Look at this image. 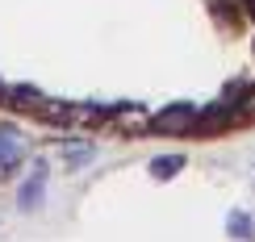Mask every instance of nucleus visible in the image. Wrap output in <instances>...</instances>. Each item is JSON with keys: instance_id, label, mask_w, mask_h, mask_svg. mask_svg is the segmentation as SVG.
Wrapping results in <instances>:
<instances>
[]
</instances>
